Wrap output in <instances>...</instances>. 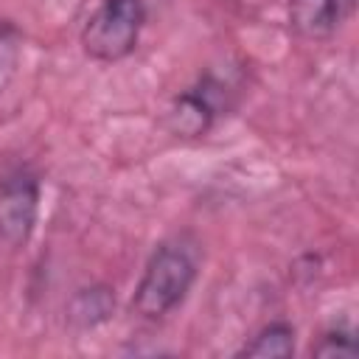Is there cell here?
Masks as SVG:
<instances>
[{"label":"cell","instance_id":"cell-2","mask_svg":"<svg viewBox=\"0 0 359 359\" xmlns=\"http://www.w3.org/2000/svg\"><path fill=\"white\" fill-rule=\"evenodd\" d=\"M146 11L140 0H101L81 28L84 53L98 62H118L137 45Z\"/></svg>","mask_w":359,"mask_h":359},{"label":"cell","instance_id":"cell-6","mask_svg":"<svg viewBox=\"0 0 359 359\" xmlns=\"http://www.w3.org/2000/svg\"><path fill=\"white\" fill-rule=\"evenodd\" d=\"M244 356H292L294 353V328L286 323H272L261 328L250 345L241 348Z\"/></svg>","mask_w":359,"mask_h":359},{"label":"cell","instance_id":"cell-1","mask_svg":"<svg viewBox=\"0 0 359 359\" xmlns=\"http://www.w3.org/2000/svg\"><path fill=\"white\" fill-rule=\"evenodd\" d=\"M194 278H196L194 250L185 247L182 241H165L151 252L143 278L135 289L132 309L146 320H160L185 300Z\"/></svg>","mask_w":359,"mask_h":359},{"label":"cell","instance_id":"cell-5","mask_svg":"<svg viewBox=\"0 0 359 359\" xmlns=\"http://www.w3.org/2000/svg\"><path fill=\"white\" fill-rule=\"evenodd\" d=\"M213 118H216V104H213L208 84H202V87H191L174 98V104L168 107L165 123H168L171 135H177V137H199L210 129Z\"/></svg>","mask_w":359,"mask_h":359},{"label":"cell","instance_id":"cell-3","mask_svg":"<svg viewBox=\"0 0 359 359\" xmlns=\"http://www.w3.org/2000/svg\"><path fill=\"white\" fill-rule=\"evenodd\" d=\"M39 180L28 168H17L0 180V244L8 250L22 247L36 224Z\"/></svg>","mask_w":359,"mask_h":359},{"label":"cell","instance_id":"cell-8","mask_svg":"<svg viewBox=\"0 0 359 359\" xmlns=\"http://www.w3.org/2000/svg\"><path fill=\"white\" fill-rule=\"evenodd\" d=\"M314 356H356V342L351 334L345 331H328L317 345H314Z\"/></svg>","mask_w":359,"mask_h":359},{"label":"cell","instance_id":"cell-7","mask_svg":"<svg viewBox=\"0 0 359 359\" xmlns=\"http://www.w3.org/2000/svg\"><path fill=\"white\" fill-rule=\"evenodd\" d=\"M112 309V297L107 289H84L73 300V317L81 320L84 325H93L95 320H104Z\"/></svg>","mask_w":359,"mask_h":359},{"label":"cell","instance_id":"cell-4","mask_svg":"<svg viewBox=\"0 0 359 359\" xmlns=\"http://www.w3.org/2000/svg\"><path fill=\"white\" fill-rule=\"evenodd\" d=\"M356 0H289V22L300 36H331L345 17H351Z\"/></svg>","mask_w":359,"mask_h":359}]
</instances>
